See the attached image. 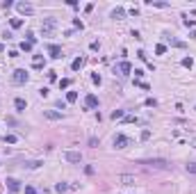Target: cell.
Returning <instances> with one entry per match:
<instances>
[{
  "label": "cell",
  "instance_id": "1",
  "mask_svg": "<svg viewBox=\"0 0 196 194\" xmlns=\"http://www.w3.org/2000/svg\"><path fill=\"white\" fill-rule=\"evenodd\" d=\"M139 165H144L148 169H171V162L164 158H148V160H139Z\"/></svg>",
  "mask_w": 196,
  "mask_h": 194
},
{
  "label": "cell",
  "instance_id": "2",
  "mask_svg": "<svg viewBox=\"0 0 196 194\" xmlns=\"http://www.w3.org/2000/svg\"><path fill=\"white\" fill-rule=\"evenodd\" d=\"M55 27H57V21H55V18H43V23H41V32H43V37H50Z\"/></svg>",
  "mask_w": 196,
  "mask_h": 194
},
{
  "label": "cell",
  "instance_id": "3",
  "mask_svg": "<svg viewBox=\"0 0 196 194\" xmlns=\"http://www.w3.org/2000/svg\"><path fill=\"white\" fill-rule=\"evenodd\" d=\"M27 78H30V75H27V71H25V69H16L14 73H11V80H14L16 85H25Z\"/></svg>",
  "mask_w": 196,
  "mask_h": 194
},
{
  "label": "cell",
  "instance_id": "4",
  "mask_svg": "<svg viewBox=\"0 0 196 194\" xmlns=\"http://www.w3.org/2000/svg\"><path fill=\"white\" fill-rule=\"evenodd\" d=\"M130 144H132V142H130L126 135H116V137H114V146H116V149H126Z\"/></svg>",
  "mask_w": 196,
  "mask_h": 194
},
{
  "label": "cell",
  "instance_id": "5",
  "mask_svg": "<svg viewBox=\"0 0 196 194\" xmlns=\"http://www.w3.org/2000/svg\"><path fill=\"white\" fill-rule=\"evenodd\" d=\"M48 53H50V57H52V60H60V57H62V46L50 44V46H48Z\"/></svg>",
  "mask_w": 196,
  "mask_h": 194
},
{
  "label": "cell",
  "instance_id": "6",
  "mask_svg": "<svg viewBox=\"0 0 196 194\" xmlns=\"http://www.w3.org/2000/svg\"><path fill=\"white\" fill-rule=\"evenodd\" d=\"M64 158H66L68 162H80L82 155H80V151H66V153H64Z\"/></svg>",
  "mask_w": 196,
  "mask_h": 194
},
{
  "label": "cell",
  "instance_id": "7",
  "mask_svg": "<svg viewBox=\"0 0 196 194\" xmlns=\"http://www.w3.org/2000/svg\"><path fill=\"white\" fill-rule=\"evenodd\" d=\"M16 9L21 11V14H27V16H30V14H34V7H32V5H27V2H18Z\"/></svg>",
  "mask_w": 196,
  "mask_h": 194
},
{
  "label": "cell",
  "instance_id": "8",
  "mask_svg": "<svg viewBox=\"0 0 196 194\" xmlns=\"http://www.w3.org/2000/svg\"><path fill=\"white\" fill-rule=\"evenodd\" d=\"M116 71H119V75H128L130 71H132V66H130V62H119Z\"/></svg>",
  "mask_w": 196,
  "mask_h": 194
},
{
  "label": "cell",
  "instance_id": "9",
  "mask_svg": "<svg viewBox=\"0 0 196 194\" xmlns=\"http://www.w3.org/2000/svg\"><path fill=\"white\" fill-rule=\"evenodd\" d=\"M43 116L50 119V121H60L62 119V112H55V110H43Z\"/></svg>",
  "mask_w": 196,
  "mask_h": 194
},
{
  "label": "cell",
  "instance_id": "10",
  "mask_svg": "<svg viewBox=\"0 0 196 194\" xmlns=\"http://www.w3.org/2000/svg\"><path fill=\"white\" fill-rule=\"evenodd\" d=\"M5 183H7V187L11 190V192H18V190H21V183H18L16 178H7Z\"/></svg>",
  "mask_w": 196,
  "mask_h": 194
},
{
  "label": "cell",
  "instance_id": "11",
  "mask_svg": "<svg viewBox=\"0 0 196 194\" xmlns=\"http://www.w3.org/2000/svg\"><path fill=\"white\" fill-rule=\"evenodd\" d=\"M85 105L87 107H98V98H96L94 94H89V96L85 98Z\"/></svg>",
  "mask_w": 196,
  "mask_h": 194
},
{
  "label": "cell",
  "instance_id": "12",
  "mask_svg": "<svg viewBox=\"0 0 196 194\" xmlns=\"http://www.w3.org/2000/svg\"><path fill=\"white\" fill-rule=\"evenodd\" d=\"M43 64H46V60H43L41 55H37V57H34V60H32V66H34V69H41Z\"/></svg>",
  "mask_w": 196,
  "mask_h": 194
},
{
  "label": "cell",
  "instance_id": "13",
  "mask_svg": "<svg viewBox=\"0 0 196 194\" xmlns=\"http://www.w3.org/2000/svg\"><path fill=\"white\" fill-rule=\"evenodd\" d=\"M123 16H126V9H121V7H116L114 11H112V18H119V21H121Z\"/></svg>",
  "mask_w": 196,
  "mask_h": 194
},
{
  "label": "cell",
  "instance_id": "14",
  "mask_svg": "<svg viewBox=\"0 0 196 194\" xmlns=\"http://www.w3.org/2000/svg\"><path fill=\"white\" fill-rule=\"evenodd\" d=\"M82 64H85V60H82V57H75V60H73V64H71V69L78 71V69H82Z\"/></svg>",
  "mask_w": 196,
  "mask_h": 194
},
{
  "label": "cell",
  "instance_id": "15",
  "mask_svg": "<svg viewBox=\"0 0 196 194\" xmlns=\"http://www.w3.org/2000/svg\"><path fill=\"white\" fill-rule=\"evenodd\" d=\"M14 105H16V110H18V112H23L27 103H25V101H23V98H16V101H14Z\"/></svg>",
  "mask_w": 196,
  "mask_h": 194
},
{
  "label": "cell",
  "instance_id": "16",
  "mask_svg": "<svg viewBox=\"0 0 196 194\" xmlns=\"http://www.w3.org/2000/svg\"><path fill=\"white\" fill-rule=\"evenodd\" d=\"M66 101H68V103H75V101H78V91H68Z\"/></svg>",
  "mask_w": 196,
  "mask_h": 194
},
{
  "label": "cell",
  "instance_id": "17",
  "mask_svg": "<svg viewBox=\"0 0 196 194\" xmlns=\"http://www.w3.org/2000/svg\"><path fill=\"white\" fill-rule=\"evenodd\" d=\"M121 183H123V185H132L135 178H132V176H121Z\"/></svg>",
  "mask_w": 196,
  "mask_h": 194
},
{
  "label": "cell",
  "instance_id": "18",
  "mask_svg": "<svg viewBox=\"0 0 196 194\" xmlns=\"http://www.w3.org/2000/svg\"><path fill=\"white\" fill-rule=\"evenodd\" d=\"M155 53H157V55H164V53H167V46H164V44H157V46H155Z\"/></svg>",
  "mask_w": 196,
  "mask_h": 194
},
{
  "label": "cell",
  "instance_id": "19",
  "mask_svg": "<svg viewBox=\"0 0 196 194\" xmlns=\"http://www.w3.org/2000/svg\"><path fill=\"white\" fill-rule=\"evenodd\" d=\"M23 25V18H11V27L16 30V27H21Z\"/></svg>",
  "mask_w": 196,
  "mask_h": 194
},
{
  "label": "cell",
  "instance_id": "20",
  "mask_svg": "<svg viewBox=\"0 0 196 194\" xmlns=\"http://www.w3.org/2000/svg\"><path fill=\"white\" fill-rule=\"evenodd\" d=\"M112 119H114V121H116V119H123V110H114V112H112Z\"/></svg>",
  "mask_w": 196,
  "mask_h": 194
},
{
  "label": "cell",
  "instance_id": "21",
  "mask_svg": "<svg viewBox=\"0 0 196 194\" xmlns=\"http://www.w3.org/2000/svg\"><path fill=\"white\" fill-rule=\"evenodd\" d=\"M182 66L192 69V66H194V60H192V57H185V60H182Z\"/></svg>",
  "mask_w": 196,
  "mask_h": 194
},
{
  "label": "cell",
  "instance_id": "22",
  "mask_svg": "<svg viewBox=\"0 0 196 194\" xmlns=\"http://www.w3.org/2000/svg\"><path fill=\"white\" fill-rule=\"evenodd\" d=\"M25 167H27V169H37V167H41V162L32 160V162H25Z\"/></svg>",
  "mask_w": 196,
  "mask_h": 194
},
{
  "label": "cell",
  "instance_id": "23",
  "mask_svg": "<svg viewBox=\"0 0 196 194\" xmlns=\"http://www.w3.org/2000/svg\"><path fill=\"white\" fill-rule=\"evenodd\" d=\"M187 171L189 174H196V160L194 162H187Z\"/></svg>",
  "mask_w": 196,
  "mask_h": 194
},
{
  "label": "cell",
  "instance_id": "24",
  "mask_svg": "<svg viewBox=\"0 0 196 194\" xmlns=\"http://www.w3.org/2000/svg\"><path fill=\"white\" fill-rule=\"evenodd\" d=\"M21 50H32V44H30V41H23V44H21Z\"/></svg>",
  "mask_w": 196,
  "mask_h": 194
},
{
  "label": "cell",
  "instance_id": "25",
  "mask_svg": "<svg viewBox=\"0 0 196 194\" xmlns=\"http://www.w3.org/2000/svg\"><path fill=\"white\" fill-rule=\"evenodd\" d=\"M16 139H18L16 135H7V137H5V142H7V144H14V142H16Z\"/></svg>",
  "mask_w": 196,
  "mask_h": 194
},
{
  "label": "cell",
  "instance_id": "26",
  "mask_svg": "<svg viewBox=\"0 0 196 194\" xmlns=\"http://www.w3.org/2000/svg\"><path fill=\"white\" fill-rule=\"evenodd\" d=\"M68 85H71V80H68V78H64V80H60V87H62V89H66V87H68Z\"/></svg>",
  "mask_w": 196,
  "mask_h": 194
},
{
  "label": "cell",
  "instance_id": "27",
  "mask_svg": "<svg viewBox=\"0 0 196 194\" xmlns=\"http://www.w3.org/2000/svg\"><path fill=\"white\" fill-rule=\"evenodd\" d=\"M55 190H57V192H64V190H66V183H57V185H55Z\"/></svg>",
  "mask_w": 196,
  "mask_h": 194
},
{
  "label": "cell",
  "instance_id": "28",
  "mask_svg": "<svg viewBox=\"0 0 196 194\" xmlns=\"http://www.w3.org/2000/svg\"><path fill=\"white\" fill-rule=\"evenodd\" d=\"M137 121H139L137 116H126V124H137Z\"/></svg>",
  "mask_w": 196,
  "mask_h": 194
},
{
  "label": "cell",
  "instance_id": "29",
  "mask_svg": "<svg viewBox=\"0 0 196 194\" xmlns=\"http://www.w3.org/2000/svg\"><path fill=\"white\" fill-rule=\"evenodd\" d=\"M146 105H148V107H155V105H157V101H155V98H148V101H146Z\"/></svg>",
  "mask_w": 196,
  "mask_h": 194
},
{
  "label": "cell",
  "instance_id": "30",
  "mask_svg": "<svg viewBox=\"0 0 196 194\" xmlns=\"http://www.w3.org/2000/svg\"><path fill=\"white\" fill-rule=\"evenodd\" d=\"M91 82H96V85H101V75H98V73H94V75H91Z\"/></svg>",
  "mask_w": 196,
  "mask_h": 194
},
{
  "label": "cell",
  "instance_id": "31",
  "mask_svg": "<svg viewBox=\"0 0 196 194\" xmlns=\"http://www.w3.org/2000/svg\"><path fill=\"white\" fill-rule=\"evenodd\" d=\"M148 137H151V130H141V139L146 142V139H148Z\"/></svg>",
  "mask_w": 196,
  "mask_h": 194
},
{
  "label": "cell",
  "instance_id": "32",
  "mask_svg": "<svg viewBox=\"0 0 196 194\" xmlns=\"http://www.w3.org/2000/svg\"><path fill=\"white\" fill-rule=\"evenodd\" d=\"M182 23H185V25H187V27H192V25H194V18H185Z\"/></svg>",
  "mask_w": 196,
  "mask_h": 194
},
{
  "label": "cell",
  "instance_id": "33",
  "mask_svg": "<svg viewBox=\"0 0 196 194\" xmlns=\"http://www.w3.org/2000/svg\"><path fill=\"white\" fill-rule=\"evenodd\" d=\"M48 80H57V71H50L48 73Z\"/></svg>",
  "mask_w": 196,
  "mask_h": 194
},
{
  "label": "cell",
  "instance_id": "34",
  "mask_svg": "<svg viewBox=\"0 0 196 194\" xmlns=\"http://www.w3.org/2000/svg\"><path fill=\"white\" fill-rule=\"evenodd\" d=\"M25 194H37V190L34 187H25Z\"/></svg>",
  "mask_w": 196,
  "mask_h": 194
},
{
  "label": "cell",
  "instance_id": "35",
  "mask_svg": "<svg viewBox=\"0 0 196 194\" xmlns=\"http://www.w3.org/2000/svg\"><path fill=\"white\" fill-rule=\"evenodd\" d=\"M192 146H196V139H194V142H192Z\"/></svg>",
  "mask_w": 196,
  "mask_h": 194
}]
</instances>
